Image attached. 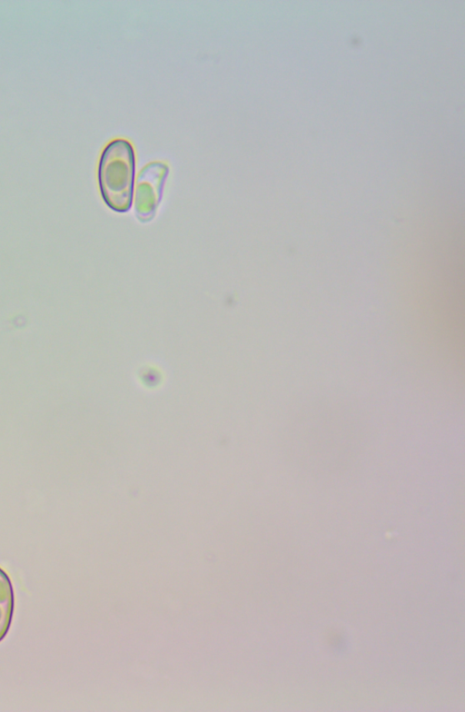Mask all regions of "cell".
<instances>
[{"label": "cell", "instance_id": "cell-1", "mask_svg": "<svg viewBox=\"0 0 465 712\" xmlns=\"http://www.w3.org/2000/svg\"><path fill=\"white\" fill-rule=\"evenodd\" d=\"M135 156L132 144L124 139L109 143L98 166V180L104 200L115 211H127L132 204Z\"/></svg>", "mask_w": 465, "mask_h": 712}, {"label": "cell", "instance_id": "cell-2", "mask_svg": "<svg viewBox=\"0 0 465 712\" xmlns=\"http://www.w3.org/2000/svg\"><path fill=\"white\" fill-rule=\"evenodd\" d=\"M168 167L162 163H152L141 171L137 181L136 203L153 208L161 198V193Z\"/></svg>", "mask_w": 465, "mask_h": 712}, {"label": "cell", "instance_id": "cell-3", "mask_svg": "<svg viewBox=\"0 0 465 712\" xmlns=\"http://www.w3.org/2000/svg\"><path fill=\"white\" fill-rule=\"evenodd\" d=\"M15 592L7 573L0 568V642L6 637L14 617Z\"/></svg>", "mask_w": 465, "mask_h": 712}]
</instances>
